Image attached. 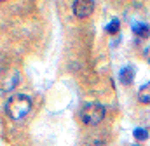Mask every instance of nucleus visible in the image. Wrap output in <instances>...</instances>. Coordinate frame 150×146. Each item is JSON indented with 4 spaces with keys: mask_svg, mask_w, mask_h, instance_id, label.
Wrapping results in <instances>:
<instances>
[{
    "mask_svg": "<svg viewBox=\"0 0 150 146\" xmlns=\"http://www.w3.org/2000/svg\"><path fill=\"white\" fill-rule=\"evenodd\" d=\"M32 111V99L26 94H12L5 101V113L12 120H23Z\"/></svg>",
    "mask_w": 150,
    "mask_h": 146,
    "instance_id": "1",
    "label": "nucleus"
},
{
    "mask_svg": "<svg viewBox=\"0 0 150 146\" xmlns=\"http://www.w3.org/2000/svg\"><path fill=\"white\" fill-rule=\"evenodd\" d=\"M105 118V106L101 103H87L80 110V120L86 125H98Z\"/></svg>",
    "mask_w": 150,
    "mask_h": 146,
    "instance_id": "2",
    "label": "nucleus"
},
{
    "mask_svg": "<svg viewBox=\"0 0 150 146\" xmlns=\"http://www.w3.org/2000/svg\"><path fill=\"white\" fill-rule=\"evenodd\" d=\"M19 77L16 68H0V92H12L19 84Z\"/></svg>",
    "mask_w": 150,
    "mask_h": 146,
    "instance_id": "3",
    "label": "nucleus"
},
{
    "mask_svg": "<svg viewBox=\"0 0 150 146\" xmlns=\"http://www.w3.org/2000/svg\"><path fill=\"white\" fill-rule=\"evenodd\" d=\"M72 9H74V14L80 19H86L87 16L93 14L94 11V2L93 0H75L72 4Z\"/></svg>",
    "mask_w": 150,
    "mask_h": 146,
    "instance_id": "4",
    "label": "nucleus"
},
{
    "mask_svg": "<svg viewBox=\"0 0 150 146\" xmlns=\"http://www.w3.org/2000/svg\"><path fill=\"white\" fill-rule=\"evenodd\" d=\"M134 75H136V68L133 66V65H127V66H124L120 73H119V78H120V84H124V85H129L133 80H134Z\"/></svg>",
    "mask_w": 150,
    "mask_h": 146,
    "instance_id": "5",
    "label": "nucleus"
},
{
    "mask_svg": "<svg viewBox=\"0 0 150 146\" xmlns=\"http://www.w3.org/2000/svg\"><path fill=\"white\" fill-rule=\"evenodd\" d=\"M133 33L136 36H142V38H149L150 36V26L147 23H134V25H133Z\"/></svg>",
    "mask_w": 150,
    "mask_h": 146,
    "instance_id": "6",
    "label": "nucleus"
},
{
    "mask_svg": "<svg viewBox=\"0 0 150 146\" xmlns=\"http://www.w3.org/2000/svg\"><path fill=\"white\" fill-rule=\"evenodd\" d=\"M138 99L143 103V105H150V82L143 84L138 91Z\"/></svg>",
    "mask_w": 150,
    "mask_h": 146,
    "instance_id": "7",
    "label": "nucleus"
},
{
    "mask_svg": "<svg viewBox=\"0 0 150 146\" xmlns=\"http://www.w3.org/2000/svg\"><path fill=\"white\" fill-rule=\"evenodd\" d=\"M119 28H120V23H119V19H112V21L107 25L105 32H107V33H110V35H115V33L119 32Z\"/></svg>",
    "mask_w": 150,
    "mask_h": 146,
    "instance_id": "8",
    "label": "nucleus"
},
{
    "mask_svg": "<svg viewBox=\"0 0 150 146\" xmlns=\"http://www.w3.org/2000/svg\"><path fill=\"white\" fill-rule=\"evenodd\" d=\"M134 138L138 139V141H145L147 138H149V131L145 129V127H138V129H134Z\"/></svg>",
    "mask_w": 150,
    "mask_h": 146,
    "instance_id": "9",
    "label": "nucleus"
},
{
    "mask_svg": "<svg viewBox=\"0 0 150 146\" xmlns=\"http://www.w3.org/2000/svg\"><path fill=\"white\" fill-rule=\"evenodd\" d=\"M143 58H145L147 63H150V45H147V47L143 49Z\"/></svg>",
    "mask_w": 150,
    "mask_h": 146,
    "instance_id": "10",
    "label": "nucleus"
},
{
    "mask_svg": "<svg viewBox=\"0 0 150 146\" xmlns=\"http://www.w3.org/2000/svg\"><path fill=\"white\" fill-rule=\"evenodd\" d=\"M134 146H138V145H134Z\"/></svg>",
    "mask_w": 150,
    "mask_h": 146,
    "instance_id": "11",
    "label": "nucleus"
}]
</instances>
